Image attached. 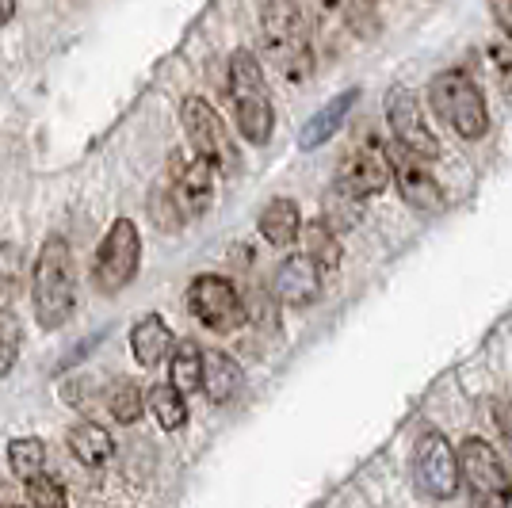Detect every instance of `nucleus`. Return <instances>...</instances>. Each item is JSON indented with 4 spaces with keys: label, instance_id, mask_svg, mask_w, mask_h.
<instances>
[{
    "label": "nucleus",
    "instance_id": "obj_17",
    "mask_svg": "<svg viewBox=\"0 0 512 508\" xmlns=\"http://www.w3.org/2000/svg\"><path fill=\"white\" fill-rule=\"evenodd\" d=\"M241 386H245V371L234 356H226V352H207L203 356V390L214 405L234 402Z\"/></svg>",
    "mask_w": 512,
    "mask_h": 508
},
{
    "label": "nucleus",
    "instance_id": "obj_15",
    "mask_svg": "<svg viewBox=\"0 0 512 508\" xmlns=\"http://www.w3.org/2000/svg\"><path fill=\"white\" fill-rule=\"evenodd\" d=\"M360 100V88H348V92H341V96H333L329 104L321 107V111H314L310 119H306V127H302L299 134V146L302 149H318L325 146L337 130H341V123L348 119V111H352V104Z\"/></svg>",
    "mask_w": 512,
    "mask_h": 508
},
{
    "label": "nucleus",
    "instance_id": "obj_7",
    "mask_svg": "<svg viewBox=\"0 0 512 508\" xmlns=\"http://www.w3.org/2000/svg\"><path fill=\"white\" fill-rule=\"evenodd\" d=\"M459 474H463V482H467L470 493H474L478 508L505 505V497H509V489H512V478L505 474L501 455H497L486 440H478V436L463 440V447H459Z\"/></svg>",
    "mask_w": 512,
    "mask_h": 508
},
{
    "label": "nucleus",
    "instance_id": "obj_31",
    "mask_svg": "<svg viewBox=\"0 0 512 508\" xmlns=\"http://www.w3.org/2000/svg\"><path fill=\"white\" fill-rule=\"evenodd\" d=\"M490 12L493 20H497V27L512 39V0H490Z\"/></svg>",
    "mask_w": 512,
    "mask_h": 508
},
{
    "label": "nucleus",
    "instance_id": "obj_25",
    "mask_svg": "<svg viewBox=\"0 0 512 508\" xmlns=\"http://www.w3.org/2000/svg\"><path fill=\"white\" fill-rule=\"evenodd\" d=\"M107 409L119 424H134L142 417V390L134 379H115L107 386Z\"/></svg>",
    "mask_w": 512,
    "mask_h": 508
},
{
    "label": "nucleus",
    "instance_id": "obj_13",
    "mask_svg": "<svg viewBox=\"0 0 512 508\" xmlns=\"http://www.w3.org/2000/svg\"><path fill=\"white\" fill-rule=\"evenodd\" d=\"M390 172H394L398 191H402V199H406L413 211H440L444 207V195H440V184L428 172V161H421L409 149L398 146L394 157H390Z\"/></svg>",
    "mask_w": 512,
    "mask_h": 508
},
{
    "label": "nucleus",
    "instance_id": "obj_20",
    "mask_svg": "<svg viewBox=\"0 0 512 508\" xmlns=\"http://www.w3.org/2000/svg\"><path fill=\"white\" fill-rule=\"evenodd\" d=\"M169 375H172V386H176L184 398L195 394V390H203V352H199L195 340H180V344L172 348Z\"/></svg>",
    "mask_w": 512,
    "mask_h": 508
},
{
    "label": "nucleus",
    "instance_id": "obj_26",
    "mask_svg": "<svg viewBox=\"0 0 512 508\" xmlns=\"http://www.w3.org/2000/svg\"><path fill=\"white\" fill-rule=\"evenodd\" d=\"M20 344H23L20 318H16L12 310H0V379L16 367V360H20Z\"/></svg>",
    "mask_w": 512,
    "mask_h": 508
},
{
    "label": "nucleus",
    "instance_id": "obj_27",
    "mask_svg": "<svg viewBox=\"0 0 512 508\" xmlns=\"http://www.w3.org/2000/svg\"><path fill=\"white\" fill-rule=\"evenodd\" d=\"M27 497H31V505L35 508H69V493L58 478H50V474H35L31 482H27Z\"/></svg>",
    "mask_w": 512,
    "mask_h": 508
},
{
    "label": "nucleus",
    "instance_id": "obj_21",
    "mask_svg": "<svg viewBox=\"0 0 512 508\" xmlns=\"http://www.w3.org/2000/svg\"><path fill=\"white\" fill-rule=\"evenodd\" d=\"M302 237V256H310L314 264H318L321 272H337L341 268V241H337V233L329 230L325 222H306V230L299 233Z\"/></svg>",
    "mask_w": 512,
    "mask_h": 508
},
{
    "label": "nucleus",
    "instance_id": "obj_6",
    "mask_svg": "<svg viewBox=\"0 0 512 508\" xmlns=\"http://www.w3.org/2000/svg\"><path fill=\"white\" fill-rule=\"evenodd\" d=\"M264 39H268V50L279 62V69L291 77V81H302L310 77V46H306V27L302 20L287 8V0H268L264 4Z\"/></svg>",
    "mask_w": 512,
    "mask_h": 508
},
{
    "label": "nucleus",
    "instance_id": "obj_19",
    "mask_svg": "<svg viewBox=\"0 0 512 508\" xmlns=\"http://www.w3.org/2000/svg\"><path fill=\"white\" fill-rule=\"evenodd\" d=\"M69 451H73V459L85 466H104L107 459H111V451H115V444H111V436H107L104 424L96 421H77L73 428H69Z\"/></svg>",
    "mask_w": 512,
    "mask_h": 508
},
{
    "label": "nucleus",
    "instance_id": "obj_11",
    "mask_svg": "<svg viewBox=\"0 0 512 508\" xmlns=\"http://www.w3.org/2000/svg\"><path fill=\"white\" fill-rule=\"evenodd\" d=\"M386 123H390V134L402 149H409L413 157L421 161H432L440 153V142L436 134L428 130L425 111L417 104V96L409 88H390L386 92Z\"/></svg>",
    "mask_w": 512,
    "mask_h": 508
},
{
    "label": "nucleus",
    "instance_id": "obj_14",
    "mask_svg": "<svg viewBox=\"0 0 512 508\" xmlns=\"http://www.w3.org/2000/svg\"><path fill=\"white\" fill-rule=\"evenodd\" d=\"M276 295L283 298L287 306H310V302H318L321 268L302 253L287 256L276 272Z\"/></svg>",
    "mask_w": 512,
    "mask_h": 508
},
{
    "label": "nucleus",
    "instance_id": "obj_12",
    "mask_svg": "<svg viewBox=\"0 0 512 508\" xmlns=\"http://www.w3.org/2000/svg\"><path fill=\"white\" fill-rule=\"evenodd\" d=\"M390 184V157L383 153L379 142H363L356 146L341 165V176H337V188L356 195V199H371Z\"/></svg>",
    "mask_w": 512,
    "mask_h": 508
},
{
    "label": "nucleus",
    "instance_id": "obj_30",
    "mask_svg": "<svg viewBox=\"0 0 512 508\" xmlns=\"http://www.w3.org/2000/svg\"><path fill=\"white\" fill-rule=\"evenodd\" d=\"M493 421H497V432H501L505 447L512 451V405H505V402L493 405Z\"/></svg>",
    "mask_w": 512,
    "mask_h": 508
},
{
    "label": "nucleus",
    "instance_id": "obj_4",
    "mask_svg": "<svg viewBox=\"0 0 512 508\" xmlns=\"http://www.w3.org/2000/svg\"><path fill=\"white\" fill-rule=\"evenodd\" d=\"M138 256H142L138 226H134L130 218L111 222V230L104 233V241H100V249H96V260H92V283H96L104 295L123 291L130 279L138 276Z\"/></svg>",
    "mask_w": 512,
    "mask_h": 508
},
{
    "label": "nucleus",
    "instance_id": "obj_28",
    "mask_svg": "<svg viewBox=\"0 0 512 508\" xmlns=\"http://www.w3.org/2000/svg\"><path fill=\"white\" fill-rule=\"evenodd\" d=\"M287 8H291V12L302 20V27L310 31V27H321V23L329 20L333 0H287Z\"/></svg>",
    "mask_w": 512,
    "mask_h": 508
},
{
    "label": "nucleus",
    "instance_id": "obj_10",
    "mask_svg": "<svg viewBox=\"0 0 512 508\" xmlns=\"http://www.w3.org/2000/svg\"><path fill=\"white\" fill-rule=\"evenodd\" d=\"M188 310L211 333H234L245 321V302L226 276H195L188 287Z\"/></svg>",
    "mask_w": 512,
    "mask_h": 508
},
{
    "label": "nucleus",
    "instance_id": "obj_23",
    "mask_svg": "<svg viewBox=\"0 0 512 508\" xmlns=\"http://www.w3.org/2000/svg\"><path fill=\"white\" fill-rule=\"evenodd\" d=\"M360 214H363V199H356V195H348V191H341V188H333L325 195V203H321V222L333 233H344V230H352V226H360Z\"/></svg>",
    "mask_w": 512,
    "mask_h": 508
},
{
    "label": "nucleus",
    "instance_id": "obj_32",
    "mask_svg": "<svg viewBox=\"0 0 512 508\" xmlns=\"http://www.w3.org/2000/svg\"><path fill=\"white\" fill-rule=\"evenodd\" d=\"M16 16V0H0V27Z\"/></svg>",
    "mask_w": 512,
    "mask_h": 508
},
{
    "label": "nucleus",
    "instance_id": "obj_22",
    "mask_svg": "<svg viewBox=\"0 0 512 508\" xmlns=\"http://www.w3.org/2000/svg\"><path fill=\"white\" fill-rule=\"evenodd\" d=\"M146 402H150L153 417H157V424H161L165 432H176V428H184V421H188V405H184V394H180L172 382H161V386H153Z\"/></svg>",
    "mask_w": 512,
    "mask_h": 508
},
{
    "label": "nucleus",
    "instance_id": "obj_3",
    "mask_svg": "<svg viewBox=\"0 0 512 508\" xmlns=\"http://www.w3.org/2000/svg\"><path fill=\"white\" fill-rule=\"evenodd\" d=\"M428 100H432V111H436L459 138H467V142H478V138L490 130V111H486L482 92H478V85L470 81L467 73H459V69L436 73L432 85H428Z\"/></svg>",
    "mask_w": 512,
    "mask_h": 508
},
{
    "label": "nucleus",
    "instance_id": "obj_1",
    "mask_svg": "<svg viewBox=\"0 0 512 508\" xmlns=\"http://www.w3.org/2000/svg\"><path fill=\"white\" fill-rule=\"evenodd\" d=\"M31 295H35V318L43 329H62L77 310V268L65 237H46L35 272H31Z\"/></svg>",
    "mask_w": 512,
    "mask_h": 508
},
{
    "label": "nucleus",
    "instance_id": "obj_2",
    "mask_svg": "<svg viewBox=\"0 0 512 508\" xmlns=\"http://www.w3.org/2000/svg\"><path fill=\"white\" fill-rule=\"evenodd\" d=\"M230 104H234V123L241 138L249 146H264L276 127V107H272L264 69L253 50H245V46L230 54Z\"/></svg>",
    "mask_w": 512,
    "mask_h": 508
},
{
    "label": "nucleus",
    "instance_id": "obj_35",
    "mask_svg": "<svg viewBox=\"0 0 512 508\" xmlns=\"http://www.w3.org/2000/svg\"><path fill=\"white\" fill-rule=\"evenodd\" d=\"M0 489H4V482H0Z\"/></svg>",
    "mask_w": 512,
    "mask_h": 508
},
{
    "label": "nucleus",
    "instance_id": "obj_5",
    "mask_svg": "<svg viewBox=\"0 0 512 508\" xmlns=\"http://www.w3.org/2000/svg\"><path fill=\"white\" fill-rule=\"evenodd\" d=\"M180 123L188 130V142H192L195 157H203L211 169L234 172L237 169V146L234 138L226 134L222 115L214 111L203 96H188L180 107Z\"/></svg>",
    "mask_w": 512,
    "mask_h": 508
},
{
    "label": "nucleus",
    "instance_id": "obj_34",
    "mask_svg": "<svg viewBox=\"0 0 512 508\" xmlns=\"http://www.w3.org/2000/svg\"><path fill=\"white\" fill-rule=\"evenodd\" d=\"M4 508H16V505H4Z\"/></svg>",
    "mask_w": 512,
    "mask_h": 508
},
{
    "label": "nucleus",
    "instance_id": "obj_16",
    "mask_svg": "<svg viewBox=\"0 0 512 508\" xmlns=\"http://www.w3.org/2000/svg\"><path fill=\"white\" fill-rule=\"evenodd\" d=\"M172 348H176L172 329L157 318V314H146V318L130 329V352H134V360L142 363V367H157V363H165L172 356Z\"/></svg>",
    "mask_w": 512,
    "mask_h": 508
},
{
    "label": "nucleus",
    "instance_id": "obj_24",
    "mask_svg": "<svg viewBox=\"0 0 512 508\" xmlns=\"http://www.w3.org/2000/svg\"><path fill=\"white\" fill-rule=\"evenodd\" d=\"M8 466H12V474L23 478V482H31L35 474H43V466H46L43 440H35V436L12 440V444H8Z\"/></svg>",
    "mask_w": 512,
    "mask_h": 508
},
{
    "label": "nucleus",
    "instance_id": "obj_29",
    "mask_svg": "<svg viewBox=\"0 0 512 508\" xmlns=\"http://www.w3.org/2000/svg\"><path fill=\"white\" fill-rule=\"evenodd\" d=\"M23 272H27V256H23L20 245H0V279L4 283H20Z\"/></svg>",
    "mask_w": 512,
    "mask_h": 508
},
{
    "label": "nucleus",
    "instance_id": "obj_18",
    "mask_svg": "<svg viewBox=\"0 0 512 508\" xmlns=\"http://www.w3.org/2000/svg\"><path fill=\"white\" fill-rule=\"evenodd\" d=\"M256 226H260V233H264L268 245L287 249V245L302 233V214L291 199H272V203L260 211V222H256Z\"/></svg>",
    "mask_w": 512,
    "mask_h": 508
},
{
    "label": "nucleus",
    "instance_id": "obj_9",
    "mask_svg": "<svg viewBox=\"0 0 512 508\" xmlns=\"http://www.w3.org/2000/svg\"><path fill=\"white\" fill-rule=\"evenodd\" d=\"M413 474H417V486L436 501H448L459 493V482H463L459 478V455L444 440V432H436V428L421 432V440L413 447Z\"/></svg>",
    "mask_w": 512,
    "mask_h": 508
},
{
    "label": "nucleus",
    "instance_id": "obj_8",
    "mask_svg": "<svg viewBox=\"0 0 512 508\" xmlns=\"http://www.w3.org/2000/svg\"><path fill=\"white\" fill-rule=\"evenodd\" d=\"M161 188L169 191L172 207L180 214V222H192L214 203V169L203 157H184V153H172L169 176Z\"/></svg>",
    "mask_w": 512,
    "mask_h": 508
},
{
    "label": "nucleus",
    "instance_id": "obj_33",
    "mask_svg": "<svg viewBox=\"0 0 512 508\" xmlns=\"http://www.w3.org/2000/svg\"><path fill=\"white\" fill-rule=\"evenodd\" d=\"M501 508H512V489H509V497H505V505H501Z\"/></svg>",
    "mask_w": 512,
    "mask_h": 508
}]
</instances>
